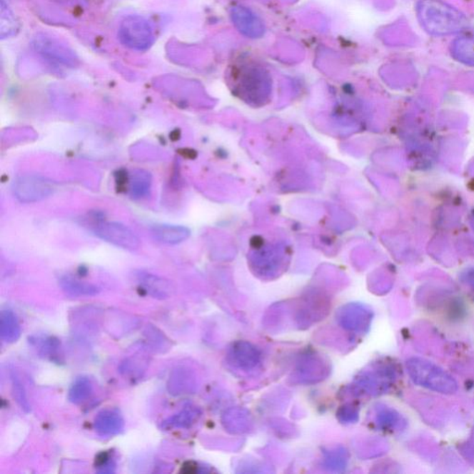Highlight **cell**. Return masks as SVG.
<instances>
[{
	"mask_svg": "<svg viewBox=\"0 0 474 474\" xmlns=\"http://www.w3.org/2000/svg\"><path fill=\"white\" fill-rule=\"evenodd\" d=\"M41 51L46 53L49 57L55 59V61L65 62L66 64H70L71 61H74V57L71 56V52H68L67 49L59 48L58 44H54L43 40L42 42L39 44Z\"/></svg>",
	"mask_w": 474,
	"mask_h": 474,
	"instance_id": "cell-14",
	"label": "cell"
},
{
	"mask_svg": "<svg viewBox=\"0 0 474 474\" xmlns=\"http://www.w3.org/2000/svg\"><path fill=\"white\" fill-rule=\"evenodd\" d=\"M407 369L411 380L417 385L442 394L457 392L456 380L431 361L422 358H411L407 361Z\"/></svg>",
	"mask_w": 474,
	"mask_h": 474,
	"instance_id": "cell-1",
	"label": "cell"
},
{
	"mask_svg": "<svg viewBox=\"0 0 474 474\" xmlns=\"http://www.w3.org/2000/svg\"><path fill=\"white\" fill-rule=\"evenodd\" d=\"M0 336L6 343L16 342L21 336V326L16 315L11 311H3L0 316Z\"/></svg>",
	"mask_w": 474,
	"mask_h": 474,
	"instance_id": "cell-10",
	"label": "cell"
},
{
	"mask_svg": "<svg viewBox=\"0 0 474 474\" xmlns=\"http://www.w3.org/2000/svg\"><path fill=\"white\" fill-rule=\"evenodd\" d=\"M11 378L12 395H14V398L16 400L21 410L28 413L30 410V405L27 400L26 390H24L23 385H21L16 373L11 372Z\"/></svg>",
	"mask_w": 474,
	"mask_h": 474,
	"instance_id": "cell-15",
	"label": "cell"
},
{
	"mask_svg": "<svg viewBox=\"0 0 474 474\" xmlns=\"http://www.w3.org/2000/svg\"><path fill=\"white\" fill-rule=\"evenodd\" d=\"M196 417H198V413H196L195 410H193V408H185L180 413L173 415V417L162 422L161 429L168 431V430L177 428H187V427L192 425Z\"/></svg>",
	"mask_w": 474,
	"mask_h": 474,
	"instance_id": "cell-13",
	"label": "cell"
},
{
	"mask_svg": "<svg viewBox=\"0 0 474 474\" xmlns=\"http://www.w3.org/2000/svg\"><path fill=\"white\" fill-rule=\"evenodd\" d=\"M151 236L162 244L177 245L187 239L189 231L186 227L174 224H156L151 228Z\"/></svg>",
	"mask_w": 474,
	"mask_h": 474,
	"instance_id": "cell-6",
	"label": "cell"
},
{
	"mask_svg": "<svg viewBox=\"0 0 474 474\" xmlns=\"http://www.w3.org/2000/svg\"><path fill=\"white\" fill-rule=\"evenodd\" d=\"M232 17L236 27L246 36L251 37L263 36L264 32L263 23L249 9L242 7L233 9Z\"/></svg>",
	"mask_w": 474,
	"mask_h": 474,
	"instance_id": "cell-5",
	"label": "cell"
},
{
	"mask_svg": "<svg viewBox=\"0 0 474 474\" xmlns=\"http://www.w3.org/2000/svg\"><path fill=\"white\" fill-rule=\"evenodd\" d=\"M124 426L121 415L115 410H103L95 420V429L101 436H114L123 431Z\"/></svg>",
	"mask_w": 474,
	"mask_h": 474,
	"instance_id": "cell-8",
	"label": "cell"
},
{
	"mask_svg": "<svg viewBox=\"0 0 474 474\" xmlns=\"http://www.w3.org/2000/svg\"><path fill=\"white\" fill-rule=\"evenodd\" d=\"M137 278H138L141 289L153 298L164 299L169 298L171 295L173 286L169 281L148 273H138Z\"/></svg>",
	"mask_w": 474,
	"mask_h": 474,
	"instance_id": "cell-7",
	"label": "cell"
},
{
	"mask_svg": "<svg viewBox=\"0 0 474 474\" xmlns=\"http://www.w3.org/2000/svg\"><path fill=\"white\" fill-rule=\"evenodd\" d=\"M93 385L86 377H80L74 381L69 390V400L74 404L83 403L91 395Z\"/></svg>",
	"mask_w": 474,
	"mask_h": 474,
	"instance_id": "cell-12",
	"label": "cell"
},
{
	"mask_svg": "<svg viewBox=\"0 0 474 474\" xmlns=\"http://www.w3.org/2000/svg\"><path fill=\"white\" fill-rule=\"evenodd\" d=\"M121 43L136 51H146L154 41L151 24L141 16H129L123 21L118 30Z\"/></svg>",
	"mask_w": 474,
	"mask_h": 474,
	"instance_id": "cell-3",
	"label": "cell"
},
{
	"mask_svg": "<svg viewBox=\"0 0 474 474\" xmlns=\"http://www.w3.org/2000/svg\"><path fill=\"white\" fill-rule=\"evenodd\" d=\"M62 289L68 294L76 296H91L98 294L99 289L92 283L82 282L73 276H65L59 281Z\"/></svg>",
	"mask_w": 474,
	"mask_h": 474,
	"instance_id": "cell-11",
	"label": "cell"
},
{
	"mask_svg": "<svg viewBox=\"0 0 474 474\" xmlns=\"http://www.w3.org/2000/svg\"><path fill=\"white\" fill-rule=\"evenodd\" d=\"M94 233L103 241L126 251H136L141 245V241L135 232L126 224L118 221H104L99 223L96 226Z\"/></svg>",
	"mask_w": 474,
	"mask_h": 474,
	"instance_id": "cell-4",
	"label": "cell"
},
{
	"mask_svg": "<svg viewBox=\"0 0 474 474\" xmlns=\"http://www.w3.org/2000/svg\"><path fill=\"white\" fill-rule=\"evenodd\" d=\"M18 30L16 20L14 14L8 8H5L4 3L1 4V36L2 39L11 36Z\"/></svg>",
	"mask_w": 474,
	"mask_h": 474,
	"instance_id": "cell-16",
	"label": "cell"
},
{
	"mask_svg": "<svg viewBox=\"0 0 474 474\" xmlns=\"http://www.w3.org/2000/svg\"><path fill=\"white\" fill-rule=\"evenodd\" d=\"M11 191L21 203L32 204L51 196L55 191V185L48 177L39 174H24L12 183Z\"/></svg>",
	"mask_w": 474,
	"mask_h": 474,
	"instance_id": "cell-2",
	"label": "cell"
},
{
	"mask_svg": "<svg viewBox=\"0 0 474 474\" xmlns=\"http://www.w3.org/2000/svg\"><path fill=\"white\" fill-rule=\"evenodd\" d=\"M152 176L149 171L136 169L127 177V189L133 199H141L148 196L152 186Z\"/></svg>",
	"mask_w": 474,
	"mask_h": 474,
	"instance_id": "cell-9",
	"label": "cell"
}]
</instances>
